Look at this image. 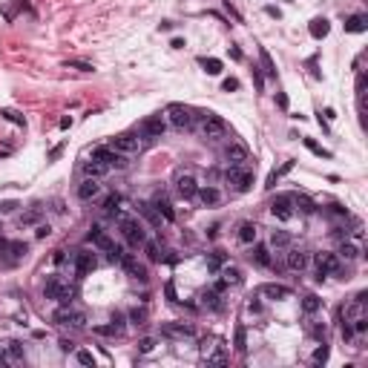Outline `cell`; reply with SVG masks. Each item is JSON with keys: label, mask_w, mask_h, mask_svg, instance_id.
<instances>
[{"label": "cell", "mask_w": 368, "mask_h": 368, "mask_svg": "<svg viewBox=\"0 0 368 368\" xmlns=\"http://www.w3.org/2000/svg\"><path fill=\"white\" fill-rule=\"evenodd\" d=\"M115 224H118V230H121V236L127 239L129 247H141L147 242L144 224H141L138 219H132V216H127V213H115Z\"/></svg>", "instance_id": "6da1fadb"}, {"label": "cell", "mask_w": 368, "mask_h": 368, "mask_svg": "<svg viewBox=\"0 0 368 368\" xmlns=\"http://www.w3.org/2000/svg\"><path fill=\"white\" fill-rule=\"evenodd\" d=\"M196 121H199V132H202L207 141H221V138L227 135L224 118H219L213 112H196Z\"/></svg>", "instance_id": "7a4b0ae2"}, {"label": "cell", "mask_w": 368, "mask_h": 368, "mask_svg": "<svg viewBox=\"0 0 368 368\" xmlns=\"http://www.w3.org/2000/svg\"><path fill=\"white\" fill-rule=\"evenodd\" d=\"M43 294H46V299H55L61 305H69L75 299V288L69 282H63L61 276H49L46 285H43Z\"/></svg>", "instance_id": "3957f363"}, {"label": "cell", "mask_w": 368, "mask_h": 368, "mask_svg": "<svg viewBox=\"0 0 368 368\" xmlns=\"http://www.w3.org/2000/svg\"><path fill=\"white\" fill-rule=\"evenodd\" d=\"M164 115H167V121L173 124L176 129H193L196 127V112L190 110V107H184V104H170L167 110H164Z\"/></svg>", "instance_id": "277c9868"}, {"label": "cell", "mask_w": 368, "mask_h": 368, "mask_svg": "<svg viewBox=\"0 0 368 368\" xmlns=\"http://www.w3.org/2000/svg\"><path fill=\"white\" fill-rule=\"evenodd\" d=\"M90 242H92L95 247H98V250H104V253H107V256H110L112 262H121L124 250H121L118 245H115V242H112V239H110L107 233H104V227H101V224H92V230H90Z\"/></svg>", "instance_id": "5b68a950"}, {"label": "cell", "mask_w": 368, "mask_h": 368, "mask_svg": "<svg viewBox=\"0 0 368 368\" xmlns=\"http://www.w3.org/2000/svg\"><path fill=\"white\" fill-rule=\"evenodd\" d=\"M316 279L322 282V279H328V276H337L342 271V262H339L337 253H331V250H322V253H316Z\"/></svg>", "instance_id": "8992f818"}, {"label": "cell", "mask_w": 368, "mask_h": 368, "mask_svg": "<svg viewBox=\"0 0 368 368\" xmlns=\"http://www.w3.org/2000/svg\"><path fill=\"white\" fill-rule=\"evenodd\" d=\"M224 179H227V184L236 193H247L253 187V170H247V164H242V167H227Z\"/></svg>", "instance_id": "52a82bcc"}, {"label": "cell", "mask_w": 368, "mask_h": 368, "mask_svg": "<svg viewBox=\"0 0 368 368\" xmlns=\"http://www.w3.org/2000/svg\"><path fill=\"white\" fill-rule=\"evenodd\" d=\"M55 322L63 325V328H72V331H81L84 325H87V316L81 313V311H75V308L69 305H61L55 311Z\"/></svg>", "instance_id": "ba28073f"}, {"label": "cell", "mask_w": 368, "mask_h": 368, "mask_svg": "<svg viewBox=\"0 0 368 368\" xmlns=\"http://www.w3.org/2000/svg\"><path fill=\"white\" fill-rule=\"evenodd\" d=\"M271 213L279 219V221H291L296 216V207H294V193H279L274 202H271Z\"/></svg>", "instance_id": "9c48e42d"}, {"label": "cell", "mask_w": 368, "mask_h": 368, "mask_svg": "<svg viewBox=\"0 0 368 368\" xmlns=\"http://www.w3.org/2000/svg\"><path fill=\"white\" fill-rule=\"evenodd\" d=\"M173 184H176V193H179L182 199H196V190H199V184H196V176H193L190 170H176Z\"/></svg>", "instance_id": "30bf717a"}, {"label": "cell", "mask_w": 368, "mask_h": 368, "mask_svg": "<svg viewBox=\"0 0 368 368\" xmlns=\"http://www.w3.org/2000/svg\"><path fill=\"white\" fill-rule=\"evenodd\" d=\"M95 158H101L104 164H110V167H115V170H124L127 164H129V155L118 153V150H112V147H95L92 150Z\"/></svg>", "instance_id": "8fae6325"}, {"label": "cell", "mask_w": 368, "mask_h": 368, "mask_svg": "<svg viewBox=\"0 0 368 368\" xmlns=\"http://www.w3.org/2000/svg\"><path fill=\"white\" fill-rule=\"evenodd\" d=\"M164 129H167V115H164V112H155V115H150V118L141 121V132H144L147 138H161Z\"/></svg>", "instance_id": "7c38bea8"}, {"label": "cell", "mask_w": 368, "mask_h": 368, "mask_svg": "<svg viewBox=\"0 0 368 368\" xmlns=\"http://www.w3.org/2000/svg\"><path fill=\"white\" fill-rule=\"evenodd\" d=\"M110 147H112V150H118V153H124V155L141 153V141H138L135 135H129V132H121V135H115V138L110 141Z\"/></svg>", "instance_id": "4fadbf2b"}, {"label": "cell", "mask_w": 368, "mask_h": 368, "mask_svg": "<svg viewBox=\"0 0 368 368\" xmlns=\"http://www.w3.org/2000/svg\"><path fill=\"white\" fill-rule=\"evenodd\" d=\"M256 294L265 296V299H274V302H279V299H291V296H294V291L285 288V285H279V282H265V285H259Z\"/></svg>", "instance_id": "5bb4252c"}, {"label": "cell", "mask_w": 368, "mask_h": 368, "mask_svg": "<svg viewBox=\"0 0 368 368\" xmlns=\"http://www.w3.org/2000/svg\"><path fill=\"white\" fill-rule=\"evenodd\" d=\"M247 158H250V153H247V147L242 141H230V144H227L224 161H227L230 167H242V164H247Z\"/></svg>", "instance_id": "9a60e30c"}, {"label": "cell", "mask_w": 368, "mask_h": 368, "mask_svg": "<svg viewBox=\"0 0 368 368\" xmlns=\"http://www.w3.org/2000/svg\"><path fill=\"white\" fill-rule=\"evenodd\" d=\"M161 337L167 339H193V325H187V322H167V325H161Z\"/></svg>", "instance_id": "2e32d148"}, {"label": "cell", "mask_w": 368, "mask_h": 368, "mask_svg": "<svg viewBox=\"0 0 368 368\" xmlns=\"http://www.w3.org/2000/svg\"><path fill=\"white\" fill-rule=\"evenodd\" d=\"M118 265H121L124 271L132 276V279H138V282H147V279H150V276H147V268H144V265H138V259H135L132 253H124Z\"/></svg>", "instance_id": "e0dca14e"}, {"label": "cell", "mask_w": 368, "mask_h": 368, "mask_svg": "<svg viewBox=\"0 0 368 368\" xmlns=\"http://www.w3.org/2000/svg\"><path fill=\"white\" fill-rule=\"evenodd\" d=\"M311 262V253L305 247H288V268L291 271H305Z\"/></svg>", "instance_id": "ac0fdd59"}, {"label": "cell", "mask_w": 368, "mask_h": 368, "mask_svg": "<svg viewBox=\"0 0 368 368\" xmlns=\"http://www.w3.org/2000/svg\"><path fill=\"white\" fill-rule=\"evenodd\" d=\"M78 199L81 202H95V199H101V184H98V179H84V182L78 184Z\"/></svg>", "instance_id": "d6986e66"}, {"label": "cell", "mask_w": 368, "mask_h": 368, "mask_svg": "<svg viewBox=\"0 0 368 368\" xmlns=\"http://www.w3.org/2000/svg\"><path fill=\"white\" fill-rule=\"evenodd\" d=\"M196 199H199L204 207H216V204L221 202V190H219L216 184H204V187L196 190Z\"/></svg>", "instance_id": "ffe728a7"}, {"label": "cell", "mask_w": 368, "mask_h": 368, "mask_svg": "<svg viewBox=\"0 0 368 368\" xmlns=\"http://www.w3.org/2000/svg\"><path fill=\"white\" fill-rule=\"evenodd\" d=\"M199 308L202 311H221V291L216 288H207L199 294Z\"/></svg>", "instance_id": "44dd1931"}, {"label": "cell", "mask_w": 368, "mask_h": 368, "mask_svg": "<svg viewBox=\"0 0 368 368\" xmlns=\"http://www.w3.org/2000/svg\"><path fill=\"white\" fill-rule=\"evenodd\" d=\"M90 271H95V253L92 250H78L75 253V274H78V279L87 276Z\"/></svg>", "instance_id": "7402d4cb"}, {"label": "cell", "mask_w": 368, "mask_h": 368, "mask_svg": "<svg viewBox=\"0 0 368 368\" xmlns=\"http://www.w3.org/2000/svg\"><path fill=\"white\" fill-rule=\"evenodd\" d=\"M0 363H9V366L23 363V345H20V342H6V345L0 348Z\"/></svg>", "instance_id": "603a6c76"}, {"label": "cell", "mask_w": 368, "mask_h": 368, "mask_svg": "<svg viewBox=\"0 0 368 368\" xmlns=\"http://www.w3.org/2000/svg\"><path fill=\"white\" fill-rule=\"evenodd\" d=\"M150 204H153L155 210H158V216H161L164 221H176V210H173V204H170V199H167L164 193H155Z\"/></svg>", "instance_id": "cb8c5ba5"}, {"label": "cell", "mask_w": 368, "mask_h": 368, "mask_svg": "<svg viewBox=\"0 0 368 368\" xmlns=\"http://www.w3.org/2000/svg\"><path fill=\"white\" fill-rule=\"evenodd\" d=\"M110 170H112V167H110V164H104V161H101V158H95V155H92L90 161H84V173H87L90 179H101V176H107Z\"/></svg>", "instance_id": "d4e9b609"}, {"label": "cell", "mask_w": 368, "mask_h": 368, "mask_svg": "<svg viewBox=\"0 0 368 368\" xmlns=\"http://www.w3.org/2000/svg\"><path fill=\"white\" fill-rule=\"evenodd\" d=\"M368 29V15H351L348 20H345V32H351V35H360V32Z\"/></svg>", "instance_id": "484cf974"}, {"label": "cell", "mask_w": 368, "mask_h": 368, "mask_svg": "<svg viewBox=\"0 0 368 368\" xmlns=\"http://www.w3.org/2000/svg\"><path fill=\"white\" fill-rule=\"evenodd\" d=\"M308 32H311V37H313V40H322V37L331 32V23H328L325 18H313V20H311V26H308Z\"/></svg>", "instance_id": "4316f807"}, {"label": "cell", "mask_w": 368, "mask_h": 368, "mask_svg": "<svg viewBox=\"0 0 368 368\" xmlns=\"http://www.w3.org/2000/svg\"><path fill=\"white\" fill-rule=\"evenodd\" d=\"M294 167H296V161H294V158L282 161V167H279V170H271V176H268V184H265V187H268V190H274V187H276V182H279V179H282L285 173H291Z\"/></svg>", "instance_id": "83f0119b"}, {"label": "cell", "mask_w": 368, "mask_h": 368, "mask_svg": "<svg viewBox=\"0 0 368 368\" xmlns=\"http://www.w3.org/2000/svg\"><path fill=\"white\" fill-rule=\"evenodd\" d=\"M236 239H239L242 245H253V242H256V224H253V221H242Z\"/></svg>", "instance_id": "f1b7e54d"}, {"label": "cell", "mask_w": 368, "mask_h": 368, "mask_svg": "<svg viewBox=\"0 0 368 368\" xmlns=\"http://www.w3.org/2000/svg\"><path fill=\"white\" fill-rule=\"evenodd\" d=\"M253 262H256V265H262V268H271V265H274V259H271V247L256 245V247H253Z\"/></svg>", "instance_id": "f546056e"}, {"label": "cell", "mask_w": 368, "mask_h": 368, "mask_svg": "<svg viewBox=\"0 0 368 368\" xmlns=\"http://www.w3.org/2000/svg\"><path fill=\"white\" fill-rule=\"evenodd\" d=\"M271 247L288 250V247H291V233H288V230H274V233H271Z\"/></svg>", "instance_id": "4dcf8cb0"}, {"label": "cell", "mask_w": 368, "mask_h": 368, "mask_svg": "<svg viewBox=\"0 0 368 368\" xmlns=\"http://www.w3.org/2000/svg\"><path fill=\"white\" fill-rule=\"evenodd\" d=\"M294 207H296V210H302L305 216L316 213V204H313L308 196H302V193H294Z\"/></svg>", "instance_id": "1f68e13d"}, {"label": "cell", "mask_w": 368, "mask_h": 368, "mask_svg": "<svg viewBox=\"0 0 368 368\" xmlns=\"http://www.w3.org/2000/svg\"><path fill=\"white\" fill-rule=\"evenodd\" d=\"M138 213L144 216L150 224H161V216H158V210H155L150 202H138Z\"/></svg>", "instance_id": "d6a6232c"}, {"label": "cell", "mask_w": 368, "mask_h": 368, "mask_svg": "<svg viewBox=\"0 0 368 368\" xmlns=\"http://www.w3.org/2000/svg\"><path fill=\"white\" fill-rule=\"evenodd\" d=\"M319 308H322V299H319V296H313V294H308L305 299H302V313H305V316H313Z\"/></svg>", "instance_id": "836d02e7"}, {"label": "cell", "mask_w": 368, "mask_h": 368, "mask_svg": "<svg viewBox=\"0 0 368 368\" xmlns=\"http://www.w3.org/2000/svg\"><path fill=\"white\" fill-rule=\"evenodd\" d=\"M147 319H150V311H147L144 305L129 311V322H132V325H138V328H141V325H147Z\"/></svg>", "instance_id": "e575fe53"}, {"label": "cell", "mask_w": 368, "mask_h": 368, "mask_svg": "<svg viewBox=\"0 0 368 368\" xmlns=\"http://www.w3.org/2000/svg\"><path fill=\"white\" fill-rule=\"evenodd\" d=\"M26 250H29L26 242H9V245H6V253H12V262H20V259L26 256Z\"/></svg>", "instance_id": "d590c367"}, {"label": "cell", "mask_w": 368, "mask_h": 368, "mask_svg": "<svg viewBox=\"0 0 368 368\" xmlns=\"http://www.w3.org/2000/svg\"><path fill=\"white\" fill-rule=\"evenodd\" d=\"M337 256L348 259V262H354V259H360V247H357V245H351V242L345 239V242L339 245V253H337Z\"/></svg>", "instance_id": "8d00e7d4"}, {"label": "cell", "mask_w": 368, "mask_h": 368, "mask_svg": "<svg viewBox=\"0 0 368 368\" xmlns=\"http://www.w3.org/2000/svg\"><path fill=\"white\" fill-rule=\"evenodd\" d=\"M219 282H221L224 288H227V285H242V274H239L236 268H224V271H221V279H219Z\"/></svg>", "instance_id": "74e56055"}, {"label": "cell", "mask_w": 368, "mask_h": 368, "mask_svg": "<svg viewBox=\"0 0 368 368\" xmlns=\"http://www.w3.org/2000/svg\"><path fill=\"white\" fill-rule=\"evenodd\" d=\"M110 325H112L115 337H121L124 331H127V316H124L121 311H112V316H110Z\"/></svg>", "instance_id": "f35d334b"}, {"label": "cell", "mask_w": 368, "mask_h": 368, "mask_svg": "<svg viewBox=\"0 0 368 368\" xmlns=\"http://www.w3.org/2000/svg\"><path fill=\"white\" fill-rule=\"evenodd\" d=\"M259 61H262V72L268 75V78H276V66L271 61V55H268V49H259Z\"/></svg>", "instance_id": "ab89813d"}, {"label": "cell", "mask_w": 368, "mask_h": 368, "mask_svg": "<svg viewBox=\"0 0 368 368\" xmlns=\"http://www.w3.org/2000/svg\"><path fill=\"white\" fill-rule=\"evenodd\" d=\"M40 216H43V207H32V210H26V213L20 216V227H29V224H35V221H40Z\"/></svg>", "instance_id": "60d3db41"}, {"label": "cell", "mask_w": 368, "mask_h": 368, "mask_svg": "<svg viewBox=\"0 0 368 368\" xmlns=\"http://www.w3.org/2000/svg\"><path fill=\"white\" fill-rule=\"evenodd\" d=\"M118 204H121V196H118V193H110V196L101 202V207H104L107 213H112V216L118 213Z\"/></svg>", "instance_id": "b9f144b4"}, {"label": "cell", "mask_w": 368, "mask_h": 368, "mask_svg": "<svg viewBox=\"0 0 368 368\" xmlns=\"http://www.w3.org/2000/svg\"><path fill=\"white\" fill-rule=\"evenodd\" d=\"M224 262H227V253H224V250H213V253L207 256V268H210V271H219Z\"/></svg>", "instance_id": "7bdbcfd3"}, {"label": "cell", "mask_w": 368, "mask_h": 368, "mask_svg": "<svg viewBox=\"0 0 368 368\" xmlns=\"http://www.w3.org/2000/svg\"><path fill=\"white\" fill-rule=\"evenodd\" d=\"M199 63L204 66L207 75H221V61L219 58H199Z\"/></svg>", "instance_id": "ee69618b"}, {"label": "cell", "mask_w": 368, "mask_h": 368, "mask_svg": "<svg viewBox=\"0 0 368 368\" xmlns=\"http://www.w3.org/2000/svg\"><path fill=\"white\" fill-rule=\"evenodd\" d=\"M233 348H236V351H239V354H245V348H247L245 325H236V337H233Z\"/></svg>", "instance_id": "f6af8a7d"}, {"label": "cell", "mask_w": 368, "mask_h": 368, "mask_svg": "<svg viewBox=\"0 0 368 368\" xmlns=\"http://www.w3.org/2000/svg\"><path fill=\"white\" fill-rule=\"evenodd\" d=\"M302 144H305V147H308V150H311V153H313V155H319V158H331V150H325V147H319V144H316L313 138H302Z\"/></svg>", "instance_id": "bcb514c9"}, {"label": "cell", "mask_w": 368, "mask_h": 368, "mask_svg": "<svg viewBox=\"0 0 368 368\" xmlns=\"http://www.w3.org/2000/svg\"><path fill=\"white\" fill-rule=\"evenodd\" d=\"M313 366H325L328 363V345H325V339H322V345L313 351V360H311Z\"/></svg>", "instance_id": "7dc6e473"}, {"label": "cell", "mask_w": 368, "mask_h": 368, "mask_svg": "<svg viewBox=\"0 0 368 368\" xmlns=\"http://www.w3.org/2000/svg\"><path fill=\"white\" fill-rule=\"evenodd\" d=\"M63 66H66V69H78V72H95V66L87 63V61H66Z\"/></svg>", "instance_id": "c3c4849f"}, {"label": "cell", "mask_w": 368, "mask_h": 368, "mask_svg": "<svg viewBox=\"0 0 368 368\" xmlns=\"http://www.w3.org/2000/svg\"><path fill=\"white\" fill-rule=\"evenodd\" d=\"M144 250H147V256H150V259H153V262H161V259H164V256H161V250H158V245H155V242H144Z\"/></svg>", "instance_id": "681fc988"}, {"label": "cell", "mask_w": 368, "mask_h": 368, "mask_svg": "<svg viewBox=\"0 0 368 368\" xmlns=\"http://www.w3.org/2000/svg\"><path fill=\"white\" fill-rule=\"evenodd\" d=\"M0 115H3V118H6V121H12V124H18V127H23V115H20V112H15V110H3V112H0Z\"/></svg>", "instance_id": "f907efd6"}, {"label": "cell", "mask_w": 368, "mask_h": 368, "mask_svg": "<svg viewBox=\"0 0 368 368\" xmlns=\"http://www.w3.org/2000/svg\"><path fill=\"white\" fill-rule=\"evenodd\" d=\"M155 348V337H144V339H138V354H150Z\"/></svg>", "instance_id": "816d5d0a"}, {"label": "cell", "mask_w": 368, "mask_h": 368, "mask_svg": "<svg viewBox=\"0 0 368 368\" xmlns=\"http://www.w3.org/2000/svg\"><path fill=\"white\" fill-rule=\"evenodd\" d=\"M78 363H81V366H95L92 351H78Z\"/></svg>", "instance_id": "f5cc1de1"}, {"label": "cell", "mask_w": 368, "mask_h": 368, "mask_svg": "<svg viewBox=\"0 0 368 368\" xmlns=\"http://www.w3.org/2000/svg\"><path fill=\"white\" fill-rule=\"evenodd\" d=\"M221 90H224V92L239 90V81H236V78H224V81H221Z\"/></svg>", "instance_id": "db71d44e"}, {"label": "cell", "mask_w": 368, "mask_h": 368, "mask_svg": "<svg viewBox=\"0 0 368 368\" xmlns=\"http://www.w3.org/2000/svg\"><path fill=\"white\" fill-rule=\"evenodd\" d=\"M253 81H256V87H259V92H262V87H265V75H262L259 66H253Z\"/></svg>", "instance_id": "11a10c76"}, {"label": "cell", "mask_w": 368, "mask_h": 368, "mask_svg": "<svg viewBox=\"0 0 368 368\" xmlns=\"http://www.w3.org/2000/svg\"><path fill=\"white\" fill-rule=\"evenodd\" d=\"M164 294H167V299H170V302H176V299H179V296H176V285H173V282H167V285H164Z\"/></svg>", "instance_id": "9f6ffc18"}, {"label": "cell", "mask_w": 368, "mask_h": 368, "mask_svg": "<svg viewBox=\"0 0 368 368\" xmlns=\"http://www.w3.org/2000/svg\"><path fill=\"white\" fill-rule=\"evenodd\" d=\"M95 334H101V337H115L112 325H98V328H95Z\"/></svg>", "instance_id": "6f0895ef"}, {"label": "cell", "mask_w": 368, "mask_h": 368, "mask_svg": "<svg viewBox=\"0 0 368 368\" xmlns=\"http://www.w3.org/2000/svg\"><path fill=\"white\" fill-rule=\"evenodd\" d=\"M227 52H230V58H233V61H242V49H239L236 43H230V49H227Z\"/></svg>", "instance_id": "680465c9"}, {"label": "cell", "mask_w": 368, "mask_h": 368, "mask_svg": "<svg viewBox=\"0 0 368 368\" xmlns=\"http://www.w3.org/2000/svg\"><path fill=\"white\" fill-rule=\"evenodd\" d=\"M35 236H37V239H43V236H49V224H37V230H35Z\"/></svg>", "instance_id": "91938a15"}, {"label": "cell", "mask_w": 368, "mask_h": 368, "mask_svg": "<svg viewBox=\"0 0 368 368\" xmlns=\"http://www.w3.org/2000/svg\"><path fill=\"white\" fill-rule=\"evenodd\" d=\"M15 207H18V202H3V204H0V213H12Z\"/></svg>", "instance_id": "94428289"}, {"label": "cell", "mask_w": 368, "mask_h": 368, "mask_svg": "<svg viewBox=\"0 0 368 368\" xmlns=\"http://www.w3.org/2000/svg\"><path fill=\"white\" fill-rule=\"evenodd\" d=\"M276 104H279L282 110H288V95H285V92H279V95H276Z\"/></svg>", "instance_id": "6125c7cd"}, {"label": "cell", "mask_w": 368, "mask_h": 368, "mask_svg": "<svg viewBox=\"0 0 368 368\" xmlns=\"http://www.w3.org/2000/svg\"><path fill=\"white\" fill-rule=\"evenodd\" d=\"M265 12H268V15H271V18H276V20H279V18H282V12H279V9H276V6H268V9H265Z\"/></svg>", "instance_id": "be15d7a7"}, {"label": "cell", "mask_w": 368, "mask_h": 368, "mask_svg": "<svg viewBox=\"0 0 368 368\" xmlns=\"http://www.w3.org/2000/svg\"><path fill=\"white\" fill-rule=\"evenodd\" d=\"M170 46H173V49H184V40H182V37H173V40H170Z\"/></svg>", "instance_id": "e7e4bbea"}, {"label": "cell", "mask_w": 368, "mask_h": 368, "mask_svg": "<svg viewBox=\"0 0 368 368\" xmlns=\"http://www.w3.org/2000/svg\"><path fill=\"white\" fill-rule=\"evenodd\" d=\"M247 308H250V311H253V313H259V311H262V305H259V302H256V299H250V302H247Z\"/></svg>", "instance_id": "03108f58"}, {"label": "cell", "mask_w": 368, "mask_h": 368, "mask_svg": "<svg viewBox=\"0 0 368 368\" xmlns=\"http://www.w3.org/2000/svg\"><path fill=\"white\" fill-rule=\"evenodd\" d=\"M72 127V118H61V129H69Z\"/></svg>", "instance_id": "003e7915"}]
</instances>
